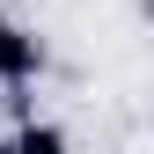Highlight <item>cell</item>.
I'll list each match as a JSON object with an SVG mask.
<instances>
[{
    "label": "cell",
    "mask_w": 154,
    "mask_h": 154,
    "mask_svg": "<svg viewBox=\"0 0 154 154\" xmlns=\"http://www.w3.org/2000/svg\"><path fill=\"white\" fill-rule=\"evenodd\" d=\"M44 73V37L22 29L15 15H0V88H22Z\"/></svg>",
    "instance_id": "obj_1"
},
{
    "label": "cell",
    "mask_w": 154,
    "mask_h": 154,
    "mask_svg": "<svg viewBox=\"0 0 154 154\" xmlns=\"http://www.w3.org/2000/svg\"><path fill=\"white\" fill-rule=\"evenodd\" d=\"M15 154H73V140L51 118H22V125H15Z\"/></svg>",
    "instance_id": "obj_2"
},
{
    "label": "cell",
    "mask_w": 154,
    "mask_h": 154,
    "mask_svg": "<svg viewBox=\"0 0 154 154\" xmlns=\"http://www.w3.org/2000/svg\"><path fill=\"white\" fill-rule=\"evenodd\" d=\"M0 154H15V140H0Z\"/></svg>",
    "instance_id": "obj_3"
}]
</instances>
